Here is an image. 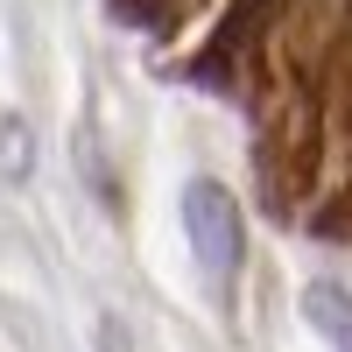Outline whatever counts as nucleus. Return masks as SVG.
<instances>
[{"label": "nucleus", "instance_id": "nucleus-1", "mask_svg": "<svg viewBox=\"0 0 352 352\" xmlns=\"http://www.w3.org/2000/svg\"><path fill=\"white\" fill-rule=\"evenodd\" d=\"M184 226H190V254H197V268L212 275V289H232V275H240V254H247L240 197H232L219 176H197V184L184 190Z\"/></svg>", "mask_w": 352, "mask_h": 352}, {"label": "nucleus", "instance_id": "nucleus-2", "mask_svg": "<svg viewBox=\"0 0 352 352\" xmlns=\"http://www.w3.org/2000/svg\"><path fill=\"white\" fill-rule=\"evenodd\" d=\"M303 310L331 331V345H338V352H352V296H345L338 282H317L310 296H303Z\"/></svg>", "mask_w": 352, "mask_h": 352}]
</instances>
